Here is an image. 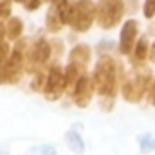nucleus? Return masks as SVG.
I'll return each mask as SVG.
<instances>
[{
    "label": "nucleus",
    "mask_w": 155,
    "mask_h": 155,
    "mask_svg": "<svg viewBox=\"0 0 155 155\" xmlns=\"http://www.w3.org/2000/svg\"><path fill=\"white\" fill-rule=\"evenodd\" d=\"M94 87L99 96L114 97L117 88V67L110 56H101L94 69Z\"/></svg>",
    "instance_id": "nucleus-1"
},
{
    "label": "nucleus",
    "mask_w": 155,
    "mask_h": 155,
    "mask_svg": "<svg viewBox=\"0 0 155 155\" xmlns=\"http://www.w3.org/2000/svg\"><path fill=\"white\" fill-rule=\"evenodd\" d=\"M152 81V72L150 71H137L126 78L123 85V97L130 103H137L143 99V96L148 92Z\"/></svg>",
    "instance_id": "nucleus-2"
},
{
    "label": "nucleus",
    "mask_w": 155,
    "mask_h": 155,
    "mask_svg": "<svg viewBox=\"0 0 155 155\" xmlns=\"http://www.w3.org/2000/svg\"><path fill=\"white\" fill-rule=\"evenodd\" d=\"M123 13H124L123 0H99V4L96 7V18L103 29L116 27L123 18Z\"/></svg>",
    "instance_id": "nucleus-3"
},
{
    "label": "nucleus",
    "mask_w": 155,
    "mask_h": 155,
    "mask_svg": "<svg viewBox=\"0 0 155 155\" xmlns=\"http://www.w3.org/2000/svg\"><path fill=\"white\" fill-rule=\"evenodd\" d=\"M24 67V41H20L13 54L0 65V83H16Z\"/></svg>",
    "instance_id": "nucleus-4"
},
{
    "label": "nucleus",
    "mask_w": 155,
    "mask_h": 155,
    "mask_svg": "<svg viewBox=\"0 0 155 155\" xmlns=\"http://www.w3.org/2000/svg\"><path fill=\"white\" fill-rule=\"evenodd\" d=\"M96 20V5L92 0H78L76 7H74V15H72V22L71 25L74 27L78 33H85L92 27Z\"/></svg>",
    "instance_id": "nucleus-5"
},
{
    "label": "nucleus",
    "mask_w": 155,
    "mask_h": 155,
    "mask_svg": "<svg viewBox=\"0 0 155 155\" xmlns=\"http://www.w3.org/2000/svg\"><path fill=\"white\" fill-rule=\"evenodd\" d=\"M65 74H61V69L60 67H52L49 76H47V85H45V97L49 101H54V99H60V96L63 94L65 90Z\"/></svg>",
    "instance_id": "nucleus-6"
},
{
    "label": "nucleus",
    "mask_w": 155,
    "mask_h": 155,
    "mask_svg": "<svg viewBox=\"0 0 155 155\" xmlns=\"http://www.w3.org/2000/svg\"><path fill=\"white\" fill-rule=\"evenodd\" d=\"M137 33H139V24L135 20L124 22V25L121 29V38H119V51H121V54H128L134 49Z\"/></svg>",
    "instance_id": "nucleus-7"
},
{
    "label": "nucleus",
    "mask_w": 155,
    "mask_h": 155,
    "mask_svg": "<svg viewBox=\"0 0 155 155\" xmlns=\"http://www.w3.org/2000/svg\"><path fill=\"white\" fill-rule=\"evenodd\" d=\"M92 85L94 81L87 74H81L78 78L76 88H74V101H76L78 107L85 108L88 103H90V97H92Z\"/></svg>",
    "instance_id": "nucleus-8"
},
{
    "label": "nucleus",
    "mask_w": 155,
    "mask_h": 155,
    "mask_svg": "<svg viewBox=\"0 0 155 155\" xmlns=\"http://www.w3.org/2000/svg\"><path fill=\"white\" fill-rule=\"evenodd\" d=\"M88 60H90V49L87 45H78V47L72 49V52H71V65L76 67L79 71V74L87 72Z\"/></svg>",
    "instance_id": "nucleus-9"
},
{
    "label": "nucleus",
    "mask_w": 155,
    "mask_h": 155,
    "mask_svg": "<svg viewBox=\"0 0 155 155\" xmlns=\"http://www.w3.org/2000/svg\"><path fill=\"white\" fill-rule=\"evenodd\" d=\"M49 56H51V47H49V43H47L45 40H38L36 45H35V49H33V52H31V63H33L35 67H41V65L49 60Z\"/></svg>",
    "instance_id": "nucleus-10"
},
{
    "label": "nucleus",
    "mask_w": 155,
    "mask_h": 155,
    "mask_svg": "<svg viewBox=\"0 0 155 155\" xmlns=\"http://www.w3.org/2000/svg\"><path fill=\"white\" fill-rule=\"evenodd\" d=\"M63 27V20L60 16V11H58V5H52L47 13V29L51 33H58L60 29Z\"/></svg>",
    "instance_id": "nucleus-11"
},
{
    "label": "nucleus",
    "mask_w": 155,
    "mask_h": 155,
    "mask_svg": "<svg viewBox=\"0 0 155 155\" xmlns=\"http://www.w3.org/2000/svg\"><path fill=\"white\" fill-rule=\"evenodd\" d=\"M74 7H76V2L74 0H60L58 2V11H60V16L63 20V24H71L72 22Z\"/></svg>",
    "instance_id": "nucleus-12"
},
{
    "label": "nucleus",
    "mask_w": 155,
    "mask_h": 155,
    "mask_svg": "<svg viewBox=\"0 0 155 155\" xmlns=\"http://www.w3.org/2000/svg\"><path fill=\"white\" fill-rule=\"evenodd\" d=\"M65 141H67V144L71 146V150H72L74 153H83V150H85V143H83L81 135L78 134L76 130H69V132L65 134Z\"/></svg>",
    "instance_id": "nucleus-13"
},
{
    "label": "nucleus",
    "mask_w": 155,
    "mask_h": 155,
    "mask_svg": "<svg viewBox=\"0 0 155 155\" xmlns=\"http://www.w3.org/2000/svg\"><path fill=\"white\" fill-rule=\"evenodd\" d=\"M22 31H24L22 20H20V18H9V22H7V25H5V35H7V38L9 40L20 38Z\"/></svg>",
    "instance_id": "nucleus-14"
},
{
    "label": "nucleus",
    "mask_w": 155,
    "mask_h": 155,
    "mask_svg": "<svg viewBox=\"0 0 155 155\" xmlns=\"http://www.w3.org/2000/svg\"><path fill=\"white\" fill-rule=\"evenodd\" d=\"M146 56H148V41H146V38H141L135 45V51H134V63L141 65L146 60Z\"/></svg>",
    "instance_id": "nucleus-15"
},
{
    "label": "nucleus",
    "mask_w": 155,
    "mask_h": 155,
    "mask_svg": "<svg viewBox=\"0 0 155 155\" xmlns=\"http://www.w3.org/2000/svg\"><path fill=\"white\" fill-rule=\"evenodd\" d=\"M139 146H141V152L143 153H152L155 152V137L150 134H143L139 137Z\"/></svg>",
    "instance_id": "nucleus-16"
},
{
    "label": "nucleus",
    "mask_w": 155,
    "mask_h": 155,
    "mask_svg": "<svg viewBox=\"0 0 155 155\" xmlns=\"http://www.w3.org/2000/svg\"><path fill=\"white\" fill-rule=\"evenodd\" d=\"M27 155H56V150L51 144H40V146H33Z\"/></svg>",
    "instance_id": "nucleus-17"
},
{
    "label": "nucleus",
    "mask_w": 155,
    "mask_h": 155,
    "mask_svg": "<svg viewBox=\"0 0 155 155\" xmlns=\"http://www.w3.org/2000/svg\"><path fill=\"white\" fill-rule=\"evenodd\" d=\"M11 15V0H0V22L9 20Z\"/></svg>",
    "instance_id": "nucleus-18"
},
{
    "label": "nucleus",
    "mask_w": 155,
    "mask_h": 155,
    "mask_svg": "<svg viewBox=\"0 0 155 155\" xmlns=\"http://www.w3.org/2000/svg\"><path fill=\"white\" fill-rule=\"evenodd\" d=\"M144 16L146 18L155 16V0H144Z\"/></svg>",
    "instance_id": "nucleus-19"
},
{
    "label": "nucleus",
    "mask_w": 155,
    "mask_h": 155,
    "mask_svg": "<svg viewBox=\"0 0 155 155\" xmlns=\"http://www.w3.org/2000/svg\"><path fill=\"white\" fill-rule=\"evenodd\" d=\"M7 56H9V47L4 41H0V65L7 60Z\"/></svg>",
    "instance_id": "nucleus-20"
},
{
    "label": "nucleus",
    "mask_w": 155,
    "mask_h": 155,
    "mask_svg": "<svg viewBox=\"0 0 155 155\" xmlns=\"http://www.w3.org/2000/svg\"><path fill=\"white\" fill-rule=\"evenodd\" d=\"M41 5V0H25V9L27 11H35Z\"/></svg>",
    "instance_id": "nucleus-21"
},
{
    "label": "nucleus",
    "mask_w": 155,
    "mask_h": 155,
    "mask_svg": "<svg viewBox=\"0 0 155 155\" xmlns=\"http://www.w3.org/2000/svg\"><path fill=\"white\" fill-rule=\"evenodd\" d=\"M0 155H9L7 146H5V144H2V143H0Z\"/></svg>",
    "instance_id": "nucleus-22"
},
{
    "label": "nucleus",
    "mask_w": 155,
    "mask_h": 155,
    "mask_svg": "<svg viewBox=\"0 0 155 155\" xmlns=\"http://www.w3.org/2000/svg\"><path fill=\"white\" fill-rule=\"evenodd\" d=\"M150 101H152V105L155 107V85H153V88L150 90Z\"/></svg>",
    "instance_id": "nucleus-23"
},
{
    "label": "nucleus",
    "mask_w": 155,
    "mask_h": 155,
    "mask_svg": "<svg viewBox=\"0 0 155 155\" xmlns=\"http://www.w3.org/2000/svg\"><path fill=\"white\" fill-rule=\"evenodd\" d=\"M150 60H155V43H153V47H152V52H150Z\"/></svg>",
    "instance_id": "nucleus-24"
},
{
    "label": "nucleus",
    "mask_w": 155,
    "mask_h": 155,
    "mask_svg": "<svg viewBox=\"0 0 155 155\" xmlns=\"http://www.w3.org/2000/svg\"><path fill=\"white\" fill-rule=\"evenodd\" d=\"M15 2H24V4H25V0H15Z\"/></svg>",
    "instance_id": "nucleus-25"
}]
</instances>
